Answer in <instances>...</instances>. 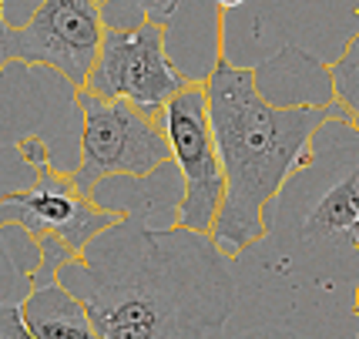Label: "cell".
<instances>
[{
  "label": "cell",
  "instance_id": "1",
  "mask_svg": "<svg viewBox=\"0 0 359 339\" xmlns=\"http://www.w3.org/2000/svg\"><path fill=\"white\" fill-rule=\"evenodd\" d=\"M131 212L104 229L61 282L78 293L101 339H219L235 309V279L215 235L155 229Z\"/></svg>",
  "mask_w": 359,
  "mask_h": 339
},
{
  "label": "cell",
  "instance_id": "2",
  "mask_svg": "<svg viewBox=\"0 0 359 339\" xmlns=\"http://www.w3.org/2000/svg\"><path fill=\"white\" fill-rule=\"evenodd\" d=\"M205 91L225 168V205L212 235L229 259H238L266 242L272 201L309 158L316 131L343 108L336 101L276 105L259 88V71L232 64L222 47L205 77Z\"/></svg>",
  "mask_w": 359,
  "mask_h": 339
},
{
  "label": "cell",
  "instance_id": "3",
  "mask_svg": "<svg viewBox=\"0 0 359 339\" xmlns=\"http://www.w3.org/2000/svg\"><path fill=\"white\" fill-rule=\"evenodd\" d=\"M282 272L359 282V124L336 114L269 208Z\"/></svg>",
  "mask_w": 359,
  "mask_h": 339
},
{
  "label": "cell",
  "instance_id": "4",
  "mask_svg": "<svg viewBox=\"0 0 359 339\" xmlns=\"http://www.w3.org/2000/svg\"><path fill=\"white\" fill-rule=\"evenodd\" d=\"M81 111L78 165L71 168L81 192L94 195L111 178H151L175 161L172 138L158 114L135 108L128 101H111L81 88L74 91Z\"/></svg>",
  "mask_w": 359,
  "mask_h": 339
},
{
  "label": "cell",
  "instance_id": "5",
  "mask_svg": "<svg viewBox=\"0 0 359 339\" xmlns=\"http://www.w3.org/2000/svg\"><path fill=\"white\" fill-rule=\"evenodd\" d=\"M108 34L104 0H41L27 20L0 34L4 64L47 67L74 91L88 88Z\"/></svg>",
  "mask_w": 359,
  "mask_h": 339
},
{
  "label": "cell",
  "instance_id": "6",
  "mask_svg": "<svg viewBox=\"0 0 359 339\" xmlns=\"http://www.w3.org/2000/svg\"><path fill=\"white\" fill-rule=\"evenodd\" d=\"M168 27L155 20L108 24L101 58L94 64L88 91L128 101L148 114H161L178 91H185L195 77H188L168 54Z\"/></svg>",
  "mask_w": 359,
  "mask_h": 339
},
{
  "label": "cell",
  "instance_id": "7",
  "mask_svg": "<svg viewBox=\"0 0 359 339\" xmlns=\"http://www.w3.org/2000/svg\"><path fill=\"white\" fill-rule=\"evenodd\" d=\"M158 118L172 138L175 165L182 178V199L175 205V222L212 235L222 205H225V168H222L219 141L212 131L205 81H191L185 91H178Z\"/></svg>",
  "mask_w": 359,
  "mask_h": 339
},
{
  "label": "cell",
  "instance_id": "8",
  "mask_svg": "<svg viewBox=\"0 0 359 339\" xmlns=\"http://www.w3.org/2000/svg\"><path fill=\"white\" fill-rule=\"evenodd\" d=\"M0 215L4 222L24 225L34 239L57 235L81 255L101 232L118 225L131 212L101 205L94 195L81 192L71 171L50 168L34 175L27 188H4Z\"/></svg>",
  "mask_w": 359,
  "mask_h": 339
},
{
  "label": "cell",
  "instance_id": "9",
  "mask_svg": "<svg viewBox=\"0 0 359 339\" xmlns=\"http://www.w3.org/2000/svg\"><path fill=\"white\" fill-rule=\"evenodd\" d=\"M20 312L37 339H101L88 303L71 293L61 279L34 286L31 295L20 303Z\"/></svg>",
  "mask_w": 359,
  "mask_h": 339
},
{
  "label": "cell",
  "instance_id": "10",
  "mask_svg": "<svg viewBox=\"0 0 359 339\" xmlns=\"http://www.w3.org/2000/svg\"><path fill=\"white\" fill-rule=\"evenodd\" d=\"M4 303H24L41 272V242L17 222H4Z\"/></svg>",
  "mask_w": 359,
  "mask_h": 339
},
{
  "label": "cell",
  "instance_id": "11",
  "mask_svg": "<svg viewBox=\"0 0 359 339\" xmlns=\"http://www.w3.org/2000/svg\"><path fill=\"white\" fill-rule=\"evenodd\" d=\"M329 77H332L336 105L349 121L359 124V31L346 41L343 54L329 64Z\"/></svg>",
  "mask_w": 359,
  "mask_h": 339
},
{
  "label": "cell",
  "instance_id": "12",
  "mask_svg": "<svg viewBox=\"0 0 359 339\" xmlns=\"http://www.w3.org/2000/svg\"><path fill=\"white\" fill-rule=\"evenodd\" d=\"M11 148H14L17 158H20L34 175L54 168V152H50V145H47V138L41 131H24V135L11 138Z\"/></svg>",
  "mask_w": 359,
  "mask_h": 339
},
{
  "label": "cell",
  "instance_id": "13",
  "mask_svg": "<svg viewBox=\"0 0 359 339\" xmlns=\"http://www.w3.org/2000/svg\"><path fill=\"white\" fill-rule=\"evenodd\" d=\"M104 4H128L138 17L155 20L161 27H172L175 14H178V7H182V0H104Z\"/></svg>",
  "mask_w": 359,
  "mask_h": 339
},
{
  "label": "cell",
  "instance_id": "14",
  "mask_svg": "<svg viewBox=\"0 0 359 339\" xmlns=\"http://www.w3.org/2000/svg\"><path fill=\"white\" fill-rule=\"evenodd\" d=\"M0 339H37L24 323L20 303H0Z\"/></svg>",
  "mask_w": 359,
  "mask_h": 339
},
{
  "label": "cell",
  "instance_id": "15",
  "mask_svg": "<svg viewBox=\"0 0 359 339\" xmlns=\"http://www.w3.org/2000/svg\"><path fill=\"white\" fill-rule=\"evenodd\" d=\"M232 339H306L299 336L296 329H285V326H255V329H245Z\"/></svg>",
  "mask_w": 359,
  "mask_h": 339
},
{
  "label": "cell",
  "instance_id": "16",
  "mask_svg": "<svg viewBox=\"0 0 359 339\" xmlns=\"http://www.w3.org/2000/svg\"><path fill=\"white\" fill-rule=\"evenodd\" d=\"M242 4H245V0H215L219 11H232V7H242Z\"/></svg>",
  "mask_w": 359,
  "mask_h": 339
},
{
  "label": "cell",
  "instance_id": "17",
  "mask_svg": "<svg viewBox=\"0 0 359 339\" xmlns=\"http://www.w3.org/2000/svg\"><path fill=\"white\" fill-rule=\"evenodd\" d=\"M353 312H356V319H359V282H356V295H353Z\"/></svg>",
  "mask_w": 359,
  "mask_h": 339
}]
</instances>
